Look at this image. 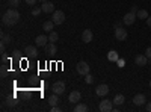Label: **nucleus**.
I'll return each instance as SVG.
<instances>
[{
    "label": "nucleus",
    "mask_w": 151,
    "mask_h": 112,
    "mask_svg": "<svg viewBox=\"0 0 151 112\" xmlns=\"http://www.w3.org/2000/svg\"><path fill=\"white\" fill-rule=\"evenodd\" d=\"M24 53H26V56H29V58H35L36 55H38V50H36V47L35 46H27L26 48H24Z\"/></svg>",
    "instance_id": "2eb2a0df"
},
{
    "label": "nucleus",
    "mask_w": 151,
    "mask_h": 112,
    "mask_svg": "<svg viewBox=\"0 0 151 112\" xmlns=\"http://www.w3.org/2000/svg\"><path fill=\"white\" fill-rule=\"evenodd\" d=\"M147 24H148V27H151V17L147 18Z\"/></svg>",
    "instance_id": "c9c22d12"
},
{
    "label": "nucleus",
    "mask_w": 151,
    "mask_h": 112,
    "mask_svg": "<svg viewBox=\"0 0 151 112\" xmlns=\"http://www.w3.org/2000/svg\"><path fill=\"white\" fill-rule=\"evenodd\" d=\"M136 17L139 18V20H147L150 15H148V11H145V9H139V11H137V14H136Z\"/></svg>",
    "instance_id": "aec40b11"
},
{
    "label": "nucleus",
    "mask_w": 151,
    "mask_h": 112,
    "mask_svg": "<svg viewBox=\"0 0 151 112\" xmlns=\"http://www.w3.org/2000/svg\"><path fill=\"white\" fill-rule=\"evenodd\" d=\"M2 43H3V44H9V43H11V36L2 35Z\"/></svg>",
    "instance_id": "cd10ccee"
},
{
    "label": "nucleus",
    "mask_w": 151,
    "mask_h": 112,
    "mask_svg": "<svg viewBox=\"0 0 151 112\" xmlns=\"http://www.w3.org/2000/svg\"><path fill=\"white\" fill-rule=\"evenodd\" d=\"M52 91L55 92V94H58V95H60V94H64L65 92V83L64 82H55L53 83V86H52Z\"/></svg>",
    "instance_id": "39448f33"
},
{
    "label": "nucleus",
    "mask_w": 151,
    "mask_h": 112,
    "mask_svg": "<svg viewBox=\"0 0 151 112\" xmlns=\"http://www.w3.org/2000/svg\"><path fill=\"white\" fill-rule=\"evenodd\" d=\"M6 103H8L9 106H15V105H17V100H15L14 97H11V98L8 97V98H6Z\"/></svg>",
    "instance_id": "393cba45"
},
{
    "label": "nucleus",
    "mask_w": 151,
    "mask_h": 112,
    "mask_svg": "<svg viewBox=\"0 0 151 112\" xmlns=\"http://www.w3.org/2000/svg\"><path fill=\"white\" fill-rule=\"evenodd\" d=\"M40 2H48V0H40Z\"/></svg>",
    "instance_id": "e433bc0d"
},
{
    "label": "nucleus",
    "mask_w": 151,
    "mask_h": 112,
    "mask_svg": "<svg viewBox=\"0 0 151 112\" xmlns=\"http://www.w3.org/2000/svg\"><path fill=\"white\" fill-rule=\"evenodd\" d=\"M98 109L101 112H110V111H113V102L107 100V98H106V100H101V102H100Z\"/></svg>",
    "instance_id": "7ed1b4c3"
},
{
    "label": "nucleus",
    "mask_w": 151,
    "mask_h": 112,
    "mask_svg": "<svg viewBox=\"0 0 151 112\" xmlns=\"http://www.w3.org/2000/svg\"><path fill=\"white\" fill-rule=\"evenodd\" d=\"M42 12V8H36V6H33V9H32V15L33 17H38Z\"/></svg>",
    "instance_id": "b1692460"
},
{
    "label": "nucleus",
    "mask_w": 151,
    "mask_h": 112,
    "mask_svg": "<svg viewBox=\"0 0 151 112\" xmlns=\"http://www.w3.org/2000/svg\"><path fill=\"white\" fill-rule=\"evenodd\" d=\"M36 2H38V0H26V3H27V5H32V6H35Z\"/></svg>",
    "instance_id": "473e14b6"
},
{
    "label": "nucleus",
    "mask_w": 151,
    "mask_h": 112,
    "mask_svg": "<svg viewBox=\"0 0 151 112\" xmlns=\"http://www.w3.org/2000/svg\"><path fill=\"white\" fill-rule=\"evenodd\" d=\"M52 21L55 24H62L65 21V14L62 11H55L53 12V17H52Z\"/></svg>",
    "instance_id": "20e7f679"
},
{
    "label": "nucleus",
    "mask_w": 151,
    "mask_h": 112,
    "mask_svg": "<svg viewBox=\"0 0 151 112\" xmlns=\"http://www.w3.org/2000/svg\"><path fill=\"white\" fill-rule=\"evenodd\" d=\"M94 40V33H92V30L91 29H85L83 32H82V41L83 43H91Z\"/></svg>",
    "instance_id": "6e6552de"
},
{
    "label": "nucleus",
    "mask_w": 151,
    "mask_h": 112,
    "mask_svg": "<svg viewBox=\"0 0 151 112\" xmlns=\"http://www.w3.org/2000/svg\"><path fill=\"white\" fill-rule=\"evenodd\" d=\"M150 88H151V80H150Z\"/></svg>",
    "instance_id": "4c0bfd02"
},
{
    "label": "nucleus",
    "mask_w": 151,
    "mask_h": 112,
    "mask_svg": "<svg viewBox=\"0 0 151 112\" xmlns=\"http://www.w3.org/2000/svg\"><path fill=\"white\" fill-rule=\"evenodd\" d=\"M14 58H15V59H20V52H18V50L14 52Z\"/></svg>",
    "instance_id": "f704fd0d"
},
{
    "label": "nucleus",
    "mask_w": 151,
    "mask_h": 112,
    "mask_svg": "<svg viewBox=\"0 0 151 112\" xmlns=\"http://www.w3.org/2000/svg\"><path fill=\"white\" fill-rule=\"evenodd\" d=\"M53 27H55V23L53 21H45L44 24H42V29L45 30V32H53Z\"/></svg>",
    "instance_id": "6ab92c4d"
},
{
    "label": "nucleus",
    "mask_w": 151,
    "mask_h": 112,
    "mask_svg": "<svg viewBox=\"0 0 151 112\" xmlns=\"http://www.w3.org/2000/svg\"><path fill=\"white\" fill-rule=\"evenodd\" d=\"M86 111H88V106L83 105V103L76 105V108H74V112H86Z\"/></svg>",
    "instance_id": "4be33fe9"
},
{
    "label": "nucleus",
    "mask_w": 151,
    "mask_h": 112,
    "mask_svg": "<svg viewBox=\"0 0 151 112\" xmlns=\"http://www.w3.org/2000/svg\"><path fill=\"white\" fill-rule=\"evenodd\" d=\"M58 102H59V98H58V94H55V92H53V95H50V97L47 98V103H48L50 106H56Z\"/></svg>",
    "instance_id": "a211bd4d"
},
{
    "label": "nucleus",
    "mask_w": 151,
    "mask_h": 112,
    "mask_svg": "<svg viewBox=\"0 0 151 112\" xmlns=\"http://www.w3.org/2000/svg\"><path fill=\"white\" fill-rule=\"evenodd\" d=\"M76 70H77V73L82 74V76H86V74L89 73V65H88V62L82 61V62H79V64L76 65Z\"/></svg>",
    "instance_id": "f03ea898"
},
{
    "label": "nucleus",
    "mask_w": 151,
    "mask_h": 112,
    "mask_svg": "<svg viewBox=\"0 0 151 112\" xmlns=\"http://www.w3.org/2000/svg\"><path fill=\"white\" fill-rule=\"evenodd\" d=\"M127 30L125 29H122V27H115V38L118 40V41H124L125 38H127Z\"/></svg>",
    "instance_id": "0eeeda50"
},
{
    "label": "nucleus",
    "mask_w": 151,
    "mask_h": 112,
    "mask_svg": "<svg viewBox=\"0 0 151 112\" xmlns=\"http://www.w3.org/2000/svg\"><path fill=\"white\" fill-rule=\"evenodd\" d=\"M20 2H21V0H9V6L11 8H17L20 5Z\"/></svg>",
    "instance_id": "a878e982"
},
{
    "label": "nucleus",
    "mask_w": 151,
    "mask_h": 112,
    "mask_svg": "<svg viewBox=\"0 0 151 112\" xmlns=\"http://www.w3.org/2000/svg\"><path fill=\"white\" fill-rule=\"evenodd\" d=\"M137 11H139V8H137L136 5H133V6H132V11H130V12H133V14H137Z\"/></svg>",
    "instance_id": "7c9ffc66"
},
{
    "label": "nucleus",
    "mask_w": 151,
    "mask_h": 112,
    "mask_svg": "<svg viewBox=\"0 0 151 112\" xmlns=\"http://www.w3.org/2000/svg\"><path fill=\"white\" fill-rule=\"evenodd\" d=\"M44 48H45V53H48V55H55V53H56V46H55V43H48Z\"/></svg>",
    "instance_id": "dca6fc26"
},
{
    "label": "nucleus",
    "mask_w": 151,
    "mask_h": 112,
    "mask_svg": "<svg viewBox=\"0 0 151 112\" xmlns=\"http://www.w3.org/2000/svg\"><path fill=\"white\" fill-rule=\"evenodd\" d=\"M107 59L112 61V62H116V61L119 59V56H118V53H116L115 50H110V52L107 53Z\"/></svg>",
    "instance_id": "412c9836"
},
{
    "label": "nucleus",
    "mask_w": 151,
    "mask_h": 112,
    "mask_svg": "<svg viewBox=\"0 0 151 112\" xmlns=\"http://www.w3.org/2000/svg\"><path fill=\"white\" fill-rule=\"evenodd\" d=\"M136 14H133V12H129V14H125L124 18H122V23L124 24H127V26H132V24L136 21Z\"/></svg>",
    "instance_id": "9d476101"
},
{
    "label": "nucleus",
    "mask_w": 151,
    "mask_h": 112,
    "mask_svg": "<svg viewBox=\"0 0 151 112\" xmlns=\"http://www.w3.org/2000/svg\"><path fill=\"white\" fill-rule=\"evenodd\" d=\"M85 82H86V83H92V82H94V77L91 76L89 73H88L86 76H85Z\"/></svg>",
    "instance_id": "bb28decb"
},
{
    "label": "nucleus",
    "mask_w": 151,
    "mask_h": 112,
    "mask_svg": "<svg viewBox=\"0 0 151 112\" xmlns=\"http://www.w3.org/2000/svg\"><path fill=\"white\" fill-rule=\"evenodd\" d=\"M18 20H20V12L15 8L8 9L2 17V21H3L5 26H15V24L18 23Z\"/></svg>",
    "instance_id": "f257e3e1"
},
{
    "label": "nucleus",
    "mask_w": 151,
    "mask_h": 112,
    "mask_svg": "<svg viewBox=\"0 0 151 112\" xmlns=\"http://www.w3.org/2000/svg\"><path fill=\"white\" fill-rule=\"evenodd\" d=\"M80 98H82V94L79 91H71L70 95H68V102L70 103H74V105H77L80 102Z\"/></svg>",
    "instance_id": "1a4fd4ad"
},
{
    "label": "nucleus",
    "mask_w": 151,
    "mask_h": 112,
    "mask_svg": "<svg viewBox=\"0 0 151 112\" xmlns=\"http://www.w3.org/2000/svg\"><path fill=\"white\" fill-rule=\"evenodd\" d=\"M145 56H147L148 59H151V47H148L147 50H145Z\"/></svg>",
    "instance_id": "c756f323"
},
{
    "label": "nucleus",
    "mask_w": 151,
    "mask_h": 112,
    "mask_svg": "<svg viewBox=\"0 0 151 112\" xmlns=\"http://www.w3.org/2000/svg\"><path fill=\"white\" fill-rule=\"evenodd\" d=\"M116 64H118V67H119V68H122V67L125 65V61H124L122 58H119V59L116 61Z\"/></svg>",
    "instance_id": "c85d7f7f"
},
{
    "label": "nucleus",
    "mask_w": 151,
    "mask_h": 112,
    "mask_svg": "<svg viewBox=\"0 0 151 112\" xmlns=\"http://www.w3.org/2000/svg\"><path fill=\"white\" fill-rule=\"evenodd\" d=\"M124 100H125V97L122 95V94H116L115 95V98H113V105H116V106H121L122 103H124Z\"/></svg>",
    "instance_id": "f3484780"
},
{
    "label": "nucleus",
    "mask_w": 151,
    "mask_h": 112,
    "mask_svg": "<svg viewBox=\"0 0 151 112\" xmlns=\"http://www.w3.org/2000/svg\"><path fill=\"white\" fill-rule=\"evenodd\" d=\"M109 86L106 85V83H101V85H98L97 88H95V94L97 95H100V97H104V95H107L109 94Z\"/></svg>",
    "instance_id": "423d86ee"
},
{
    "label": "nucleus",
    "mask_w": 151,
    "mask_h": 112,
    "mask_svg": "<svg viewBox=\"0 0 151 112\" xmlns=\"http://www.w3.org/2000/svg\"><path fill=\"white\" fill-rule=\"evenodd\" d=\"M47 41H48V36L45 35H38L35 38V46L36 47H45L47 46Z\"/></svg>",
    "instance_id": "9b49d317"
},
{
    "label": "nucleus",
    "mask_w": 151,
    "mask_h": 112,
    "mask_svg": "<svg viewBox=\"0 0 151 112\" xmlns=\"http://www.w3.org/2000/svg\"><path fill=\"white\" fill-rule=\"evenodd\" d=\"M58 38H59V35H58V32H50V35H48V41L50 43H55V41H58Z\"/></svg>",
    "instance_id": "5701e85b"
},
{
    "label": "nucleus",
    "mask_w": 151,
    "mask_h": 112,
    "mask_svg": "<svg viewBox=\"0 0 151 112\" xmlns=\"http://www.w3.org/2000/svg\"><path fill=\"white\" fill-rule=\"evenodd\" d=\"M145 111H147V112H151V103H147V105H145Z\"/></svg>",
    "instance_id": "72a5a7b5"
},
{
    "label": "nucleus",
    "mask_w": 151,
    "mask_h": 112,
    "mask_svg": "<svg viewBox=\"0 0 151 112\" xmlns=\"http://www.w3.org/2000/svg\"><path fill=\"white\" fill-rule=\"evenodd\" d=\"M134 62H136V65H139V67H145V65H148V58L145 55H137L134 58Z\"/></svg>",
    "instance_id": "ddd939ff"
},
{
    "label": "nucleus",
    "mask_w": 151,
    "mask_h": 112,
    "mask_svg": "<svg viewBox=\"0 0 151 112\" xmlns=\"http://www.w3.org/2000/svg\"><path fill=\"white\" fill-rule=\"evenodd\" d=\"M42 12H45V14H53L55 12V5L52 2H42Z\"/></svg>",
    "instance_id": "4468645a"
},
{
    "label": "nucleus",
    "mask_w": 151,
    "mask_h": 112,
    "mask_svg": "<svg viewBox=\"0 0 151 112\" xmlns=\"http://www.w3.org/2000/svg\"><path fill=\"white\" fill-rule=\"evenodd\" d=\"M50 111H52V112H59V111H60V108L56 105V106H52V109H50Z\"/></svg>",
    "instance_id": "2f4dec72"
},
{
    "label": "nucleus",
    "mask_w": 151,
    "mask_h": 112,
    "mask_svg": "<svg viewBox=\"0 0 151 112\" xmlns=\"http://www.w3.org/2000/svg\"><path fill=\"white\" fill-rule=\"evenodd\" d=\"M133 103H134L136 106H144V105L147 103V98H145L144 94H136V95L133 97Z\"/></svg>",
    "instance_id": "f8f14e48"
}]
</instances>
